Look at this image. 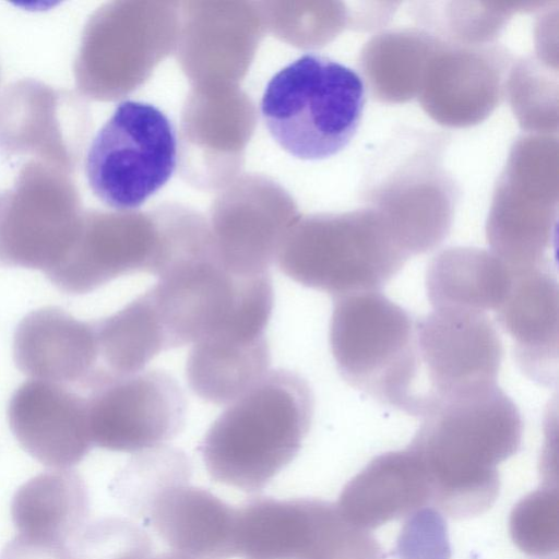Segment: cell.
<instances>
[{"label":"cell","mask_w":559,"mask_h":559,"mask_svg":"<svg viewBox=\"0 0 559 559\" xmlns=\"http://www.w3.org/2000/svg\"><path fill=\"white\" fill-rule=\"evenodd\" d=\"M423 419L407 449L425 474L429 501L453 518L487 509L499 490L497 465L521 444L514 402L493 384L445 397Z\"/></svg>","instance_id":"1"},{"label":"cell","mask_w":559,"mask_h":559,"mask_svg":"<svg viewBox=\"0 0 559 559\" xmlns=\"http://www.w3.org/2000/svg\"><path fill=\"white\" fill-rule=\"evenodd\" d=\"M313 409L312 391L301 376L267 372L209 428L200 445L206 466L227 481H265L296 456Z\"/></svg>","instance_id":"2"},{"label":"cell","mask_w":559,"mask_h":559,"mask_svg":"<svg viewBox=\"0 0 559 559\" xmlns=\"http://www.w3.org/2000/svg\"><path fill=\"white\" fill-rule=\"evenodd\" d=\"M329 340L343 379L382 404L425 414L415 320L380 292L333 298Z\"/></svg>","instance_id":"3"},{"label":"cell","mask_w":559,"mask_h":559,"mask_svg":"<svg viewBox=\"0 0 559 559\" xmlns=\"http://www.w3.org/2000/svg\"><path fill=\"white\" fill-rule=\"evenodd\" d=\"M365 104V84L356 71L309 52L271 78L260 111L272 139L285 152L302 160H321L349 144Z\"/></svg>","instance_id":"4"},{"label":"cell","mask_w":559,"mask_h":559,"mask_svg":"<svg viewBox=\"0 0 559 559\" xmlns=\"http://www.w3.org/2000/svg\"><path fill=\"white\" fill-rule=\"evenodd\" d=\"M178 138L171 120L153 104L119 103L93 138L84 160L87 183L106 206L140 207L171 178Z\"/></svg>","instance_id":"5"},{"label":"cell","mask_w":559,"mask_h":559,"mask_svg":"<svg viewBox=\"0 0 559 559\" xmlns=\"http://www.w3.org/2000/svg\"><path fill=\"white\" fill-rule=\"evenodd\" d=\"M83 389L88 390L93 445L126 452L148 449L174 438L185 425V394L164 370L118 376L97 367Z\"/></svg>","instance_id":"6"},{"label":"cell","mask_w":559,"mask_h":559,"mask_svg":"<svg viewBox=\"0 0 559 559\" xmlns=\"http://www.w3.org/2000/svg\"><path fill=\"white\" fill-rule=\"evenodd\" d=\"M415 333L426 414L445 397L497 384L503 348L487 313L432 309L415 320Z\"/></svg>","instance_id":"7"},{"label":"cell","mask_w":559,"mask_h":559,"mask_svg":"<svg viewBox=\"0 0 559 559\" xmlns=\"http://www.w3.org/2000/svg\"><path fill=\"white\" fill-rule=\"evenodd\" d=\"M407 254L372 231L311 229L280 257V269L302 286L333 298L379 292L402 269Z\"/></svg>","instance_id":"8"},{"label":"cell","mask_w":559,"mask_h":559,"mask_svg":"<svg viewBox=\"0 0 559 559\" xmlns=\"http://www.w3.org/2000/svg\"><path fill=\"white\" fill-rule=\"evenodd\" d=\"M71 389L32 379L9 403V426L20 445L49 467L69 468L93 447L86 397Z\"/></svg>","instance_id":"9"},{"label":"cell","mask_w":559,"mask_h":559,"mask_svg":"<svg viewBox=\"0 0 559 559\" xmlns=\"http://www.w3.org/2000/svg\"><path fill=\"white\" fill-rule=\"evenodd\" d=\"M558 300L557 277L548 266L513 270L511 286L495 310L519 367L542 384L557 381Z\"/></svg>","instance_id":"10"},{"label":"cell","mask_w":559,"mask_h":559,"mask_svg":"<svg viewBox=\"0 0 559 559\" xmlns=\"http://www.w3.org/2000/svg\"><path fill=\"white\" fill-rule=\"evenodd\" d=\"M16 367L34 380L83 389L97 369L94 322H83L58 307L26 314L13 340Z\"/></svg>","instance_id":"11"},{"label":"cell","mask_w":559,"mask_h":559,"mask_svg":"<svg viewBox=\"0 0 559 559\" xmlns=\"http://www.w3.org/2000/svg\"><path fill=\"white\" fill-rule=\"evenodd\" d=\"M163 267L162 250L151 247L139 235L92 224L80 226L64 259L46 276L60 290L81 295L121 275L145 272L158 276Z\"/></svg>","instance_id":"12"},{"label":"cell","mask_w":559,"mask_h":559,"mask_svg":"<svg viewBox=\"0 0 559 559\" xmlns=\"http://www.w3.org/2000/svg\"><path fill=\"white\" fill-rule=\"evenodd\" d=\"M270 364L265 334L222 331L192 344L186 377L195 395L207 403L225 405L259 382Z\"/></svg>","instance_id":"13"},{"label":"cell","mask_w":559,"mask_h":559,"mask_svg":"<svg viewBox=\"0 0 559 559\" xmlns=\"http://www.w3.org/2000/svg\"><path fill=\"white\" fill-rule=\"evenodd\" d=\"M88 497L84 480L69 468L43 472L24 483L11 503L16 534L70 544L86 524Z\"/></svg>","instance_id":"14"},{"label":"cell","mask_w":559,"mask_h":559,"mask_svg":"<svg viewBox=\"0 0 559 559\" xmlns=\"http://www.w3.org/2000/svg\"><path fill=\"white\" fill-rule=\"evenodd\" d=\"M513 270L501 259L475 250H450L436 257L426 273L433 309L486 313L504 299Z\"/></svg>","instance_id":"15"},{"label":"cell","mask_w":559,"mask_h":559,"mask_svg":"<svg viewBox=\"0 0 559 559\" xmlns=\"http://www.w3.org/2000/svg\"><path fill=\"white\" fill-rule=\"evenodd\" d=\"M98 358L105 370L127 376L139 372L160 352L166 338L147 290L116 313L94 322Z\"/></svg>","instance_id":"16"},{"label":"cell","mask_w":559,"mask_h":559,"mask_svg":"<svg viewBox=\"0 0 559 559\" xmlns=\"http://www.w3.org/2000/svg\"><path fill=\"white\" fill-rule=\"evenodd\" d=\"M396 546L399 559H450L447 525L432 508L408 514Z\"/></svg>","instance_id":"17"},{"label":"cell","mask_w":559,"mask_h":559,"mask_svg":"<svg viewBox=\"0 0 559 559\" xmlns=\"http://www.w3.org/2000/svg\"><path fill=\"white\" fill-rule=\"evenodd\" d=\"M0 559H73L69 544L16 534L1 550Z\"/></svg>","instance_id":"18"}]
</instances>
